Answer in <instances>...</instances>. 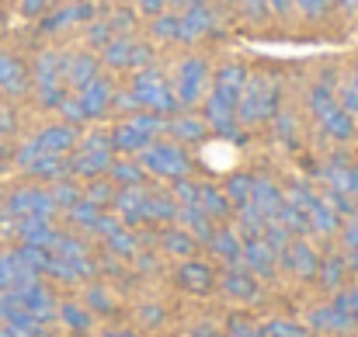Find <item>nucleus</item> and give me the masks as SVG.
Masks as SVG:
<instances>
[{"instance_id": "nucleus-12", "label": "nucleus", "mask_w": 358, "mask_h": 337, "mask_svg": "<svg viewBox=\"0 0 358 337\" xmlns=\"http://www.w3.org/2000/svg\"><path fill=\"white\" fill-rule=\"evenodd\" d=\"M66 171L73 174H101V171H112V153L108 146H77V153L66 160Z\"/></svg>"}, {"instance_id": "nucleus-23", "label": "nucleus", "mask_w": 358, "mask_h": 337, "mask_svg": "<svg viewBox=\"0 0 358 337\" xmlns=\"http://www.w3.org/2000/svg\"><path fill=\"white\" fill-rule=\"evenodd\" d=\"M129 122H132L139 132H146L150 139H157L160 132H167V118H164V115H157V112H139V115H132Z\"/></svg>"}, {"instance_id": "nucleus-21", "label": "nucleus", "mask_w": 358, "mask_h": 337, "mask_svg": "<svg viewBox=\"0 0 358 337\" xmlns=\"http://www.w3.org/2000/svg\"><path fill=\"white\" fill-rule=\"evenodd\" d=\"M250 199H254V209H261V213H278V209L285 206V202H282V188L271 185L268 178H254Z\"/></svg>"}, {"instance_id": "nucleus-4", "label": "nucleus", "mask_w": 358, "mask_h": 337, "mask_svg": "<svg viewBox=\"0 0 358 337\" xmlns=\"http://www.w3.org/2000/svg\"><path fill=\"white\" fill-rule=\"evenodd\" d=\"M209 66H206V59L202 56H185L181 63H178V70H174V94H178V105L181 108H192V105H199L202 98H206V87H209Z\"/></svg>"}, {"instance_id": "nucleus-25", "label": "nucleus", "mask_w": 358, "mask_h": 337, "mask_svg": "<svg viewBox=\"0 0 358 337\" xmlns=\"http://www.w3.org/2000/svg\"><path fill=\"white\" fill-rule=\"evenodd\" d=\"M153 38H160V42H178V38H181L178 17H174V14H157V17H153Z\"/></svg>"}, {"instance_id": "nucleus-20", "label": "nucleus", "mask_w": 358, "mask_h": 337, "mask_svg": "<svg viewBox=\"0 0 358 337\" xmlns=\"http://www.w3.org/2000/svg\"><path fill=\"white\" fill-rule=\"evenodd\" d=\"M320 125H324V129H327V136H331V139H338V143H348V139L355 136V129H358L355 115L345 112L341 105H338L334 112L324 115V118H320Z\"/></svg>"}, {"instance_id": "nucleus-17", "label": "nucleus", "mask_w": 358, "mask_h": 337, "mask_svg": "<svg viewBox=\"0 0 358 337\" xmlns=\"http://www.w3.org/2000/svg\"><path fill=\"white\" fill-rule=\"evenodd\" d=\"M108 139H112V146H115V150L129 153V157H132V153L139 157V153H143V150H146V146L153 143V139H150L146 132H139V129H136L132 122H122V125H115Z\"/></svg>"}, {"instance_id": "nucleus-47", "label": "nucleus", "mask_w": 358, "mask_h": 337, "mask_svg": "<svg viewBox=\"0 0 358 337\" xmlns=\"http://www.w3.org/2000/svg\"><path fill=\"white\" fill-rule=\"evenodd\" d=\"M112 3H115V7H125V0H112Z\"/></svg>"}, {"instance_id": "nucleus-27", "label": "nucleus", "mask_w": 358, "mask_h": 337, "mask_svg": "<svg viewBox=\"0 0 358 337\" xmlns=\"http://www.w3.org/2000/svg\"><path fill=\"white\" fill-rule=\"evenodd\" d=\"M250 188H254V178H247V174H234L230 181H227V195L240 202V206H247L250 202Z\"/></svg>"}, {"instance_id": "nucleus-8", "label": "nucleus", "mask_w": 358, "mask_h": 337, "mask_svg": "<svg viewBox=\"0 0 358 337\" xmlns=\"http://www.w3.org/2000/svg\"><path fill=\"white\" fill-rule=\"evenodd\" d=\"M94 17V7L87 0H70V3H56L52 10L42 14V31H63V28H73L80 21H91Z\"/></svg>"}, {"instance_id": "nucleus-5", "label": "nucleus", "mask_w": 358, "mask_h": 337, "mask_svg": "<svg viewBox=\"0 0 358 337\" xmlns=\"http://www.w3.org/2000/svg\"><path fill=\"white\" fill-rule=\"evenodd\" d=\"M63 56L59 52H42L35 59V91H38V101L45 108H56L63 98H66V87H63Z\"/></svg>"}, {"instance_id": "nucleus-38", "label": "nucleus", "mask_w": 358, "mask_h": 337, "mask_svg": "<svg viewBox=\"0 0 358 337\" xmlns=\"http://www.w3.org/2000/svg\"><path fill=\"white\" fill-rule=\"evenodd\" d=\"M56 202L73 206V202H77V188H73V185H59V188H56Z\"/></svg>"}, {"instance_id": "nucleus-1", "label": "nucleus", "mask_w": 358, "mask_h": 337, "mask_svg": "<svg viewBox=\"0 0 358 337\" xmlns=\"http://www.w3.org/2000/svg\"><path fill=\"white\" fill-rule=\"evenodd\" d=\"M247 84V70L240 63H223L209 84V94H206V125L223 132V136H234L237 132V101L240 91Z\"/></svg>"}, {"instance_id": "nucleus-34", "label": "nucleus", "mask_w": 358, "mask_h": 337, "mask_svg": "<svg viewBox=\"0 0 358 337\" xmlns=\"http://www.w3.org/2000/svg\"><path fill=\"white\" fill-rule=\"evenodd\" d=\"M146 66H153V49H150L146 42H136V49H132V66H129V70H146Z\"/></svg>"}, {"instance_id": "nucleus-18", "label": "nucleus", "mask_w": 358, "mask_h": 337, "mask_svg": "<svg viewBox=\"0 0 358 337\" xmlns=\"http://www.w3.org/2000/svg\"><path fill=\"white\" fill-rule=\"evenodd\" d=\"M327 178H331V185H334L338 192L358 195V167L348 160V157H334V160H327Z\"/></svg>"}, {"instance_id": "nucleus-14", "label": "nucleus", "mask_w": 358, "mask_h": 337, "mask_svg": "<svg viewBox=\"0 0 358 337\" xmlns=\"http://www.w3.org/2000/svg\"><path fill=\"white\" fill-rule=\"evenodd\" d=\"M7 209H10L14 216H24V220H45V216L52 213V195L35 192V188H24V192H17V195L10 199Z\"/></svg>"}, {"instance_id": "nucleus-3", "label": "nucleus", "mask_w": 358, "mask_h": 337, "mask_svg": "<svg viewBox=\"0 0 358 337\" xmlns=\"http://www.w3.org/2000/svg\"><path fill=\"white\" fill-rule=\"evenodd\" d=\"M129 94H132V98H136V105H139V108H146V112L174 115L178 108H181V105H178L174 87H171V84H167V77H164L160 70H153V66H146V70H139V73L132 77Z\"/></svg>"}, {"instance_id": "nucleus-22", "label": "nucleus", "mask_w": 358, "mask_h": 337, "mask_svg": "<svg viewBox=\"0 0 358 337\" xmlns=\"http://www.w3.org/2000/svg\"><path fill=\"white\" fill-rule=\"evenodd\" d=\"M310 112L317 115V118H324L327 112H334L338 108V91L334 87H327V84H317L313 91H310Z\"/></svg>"}, {"instance_id": "nucleus-32", "label": "nucleus", "mask_w": 358, "mask_h": 337, "mask_svg": "<svg viewBox=\"0 0 358 337\" xmlns=\"http://www.w3.org/2000/svg\"><path fill=\"white\" fill-rule=\"evenodd\" d=\"M306 213H310V220L317 223V229H334V213L327 209V202H320V199H317Z\"/></svg>"}, {"instance_id": "nucleus-16", "label": "nucleus", "mask_w": 358, "mask_h": 337, "mask_svg": "<svg viewBox=\"0 0 358 337\" xmlns=\"http://www.w3.org/2000/svg\"><path fill=\"white\" fill-rule=\"evenodd\" d=\"M167 132H171L178 143H202L206 132H209V125H206V118H199V115H174V118L167 122Z\"/></svg>"}, {"instance_id": "nucleus-37", "label": "nucleus", "mask_w": 358, "mask_h": 337, "mask_svg": "<svg viewBox=\"0 0 358 337\" xmlns=\"http://www.w3.org/2000/svg\"><path fill=\"white\" fill-rule=\"evenodd\" d=\"M49 3H52V0H21V14H24V17H42V14L49 10Z\"/></svg>"}, {"instance_id": "nucleus-29", "label": "nucleus", "mask_w": 358, "mask_h": 337, "mask_svg": "<svg viewBox=\"0 0 358 337\" xmlns=\"http://www.w3.org/2000/svg\"><path fill=\"white\" fill-rule=\"evenodd\" d=\"M112 38H115V28H112V21H108V17H105V21H94V24H91V31H87V42H91V45H98V49H105Z\"/></svg>"}, {"instance_id": "nucleus-19", "label": "nucleus", "mask_w": 358, "mask_h": 337, "mask_svg": "<svg viewBox=\"0 0 358 337\" xmlns=\"http://www.w3.org/2000/svg\"><path fill=\"white\" fill-rule=\"evenodd\" d=\"M132 49H136V38H132V35H115V38L101 49V59H105V66H112V70H129V66H132Z\"/></svg>"}, {"instance_id": "nucleus-39", "label": "nucleus", "mask_w": 358, "mask_h": 337, "mask_svg": "<svg viewBox=\"0 0 358 337\" xmlns=\"http://www.w3.org/2000/svg\"><path fill=\"white\" fill-rule=\"evenodd\" d=\"M136 3H139V10H143V14H153V17H157V14L164 10V3H167V0H136Z\"/></svg>"}, {"instance_id": "nucleus-7", "label": "nucleus", "mask_w": 358, "mask_h": 337, "mask_svg": "<svg viewBox=\"0 0 358 337\" xmlns=\"http://www.w3.org/2000/svg\"><path fill=\"white\" fill-rule=\"evenodd\" d=\"M17 164H21V171L38 174V178H59V174L66 171V160H63L59 153H45V150H38L35 139H28V143L17 150Z\"/></svg>"}, {"instance_id": "nucleus-44", "label": "nucleus", "mask_w": 358, "mask_h": 337, "mask_svg": "<svg viewBox=\"0 0 358 337\" xmlns=\"http://www.w3.org/2000/svg\"><path fill=\"white\" fill-rule=\"evenodd\" d=\"M174 7H181V10H188V7H199V3H206V0H171Z\"/></svg>"}, {"instance_id": "nucleus-41", "label": "nucleus", "mask_w": 358, "mask_h": 337, "mask_svg": "<svg viewBox=\"0 0 358 337\" xmlns=\"http://www.w3.org/2000/svg\"><path fill=\"white\" fill-rule=\"evenodd\" d=\"M10 278H14V264L10 261H0V285L10 282Z\"/></svg>"}, {"instance_id": "nucleus-40", "label": "nucleus", "mask_w": 358, "mask_h": 337, "mask_svg": "<svg viewBox=\"0 0 358 337\" xmlns=\"http://www.w3.org/2000/svg\"><path fill=\"white\" fill-rule=\"evenodd\" d=\"M108 21H112V28H115V31H122V28H129V24H132V10H119V14H112Z\"/></svg>"}, {"instance_id": "nucleus-28", "label": "nucleus", "mask_w": 358, "mask_h": 337, "mask_svg": "<svg viewBox=\"0 0 358 337\" xmlns=\"http://www.w3.org/2000/svg\"><path fill=\"white\" fill-rule=\"evenodd\" d=\"M199 202H202V209H206V213H227V195H223V192H216L213 185L199 188Z\"/></svg>"}, {"instance_id": "nucleus-33", "label": "nucleus", "mask_w": 358, "mask_h": 337, "mask_svg": "<svg viewBox=\"0 0 358 337\" xmlns=\"http://www.w3.org/2000/svg\"><path fill=\"white\" fill-rule=\"evenodd\" d=\"M292 3H299V10H303L306 17H313V21H320V17L331 10V0H292Z\"/></svg>"}, {"instance_id": "nucleus-26", "label": "nucleus", "mask_w": 358, "mask_h": 337, "mask_svg": "<svg viewBox=\"0 0 358 337\" xmlns=\"http://www.w3.org/2000/svg\"><path fill=\"white\" fill-rule=\"evenodd\" d=\"M119 209H122V216H129V220L146 216V195L143 192H125L119 199Z\"/></svg>"}, {"instance_id": "nucleus-24", "label": "nucleus", "mask_w": 358, "mask_h": 337, "mask_svg": "<svg viewBox=\"0 0 358 337\" xmlns=\"http://www.w3.org/2000/svg\"><path fill=\"white\" fill-rule=\"evenodd\" d=\"M112 178L122 181V185H139L143 167H139V160H112Z\"/></svg>"}, {"instance_id": "nucleus-11", "label": "nucleus", "mask_w": 358, "mask_h": 337, "mask_svg": "<svg viewBox=\"0 0 358 337\" xmlns=\"http://www.w3.org/2000/svg\"><path fill=\"white\" fill-rule=\"evenodd\" d=\"M98 63L101 59H94L91 52H70V56H63V80H66V87H73V91L87 87L98 77Z\"/></svg>"}, {"instance_id": "nucleus-10", "label": "nucleus", "mask_w": 358, "mask_h": 337, "mask_svg": "<svg viewBox=\"0 0 358 337\" xmlns=\"http://www.w3.org/2000/svg\"><path fill=\"white\" fill-rule=\"evenodd\" d=\"M35 143H38V150H45V153H59V157H66L70 150H77V143H80V136H77V125H70V122H56V125H45L38 136H31Z\"/></svg>"}, {"instance_id": "nucleus-36", "label": "nucleus", "mask_w": 358, "mask_h": 337, "mask_svg": "<svg viewBox=\"0 0 358 337\" xmlns=\"http://www.w3.org/2000/svg\"><path fill=\"white\" fill-rule=\"evenodd\" d=\"M243 14L254 21H264L271 14V7H268V0H243Z\"/></svg>"}, {"instance_id": "nucleus-31", "label": "nucleus", "mask_w": 358, "mask_h": 337, "mask_svg": "<svg viewBox=\"0 0 358 337\" xmlns=\"http://www.w3.org/2000/svg\"><path fill=\"white\" fill-rule=\"evenodd\" d=\"M271 122H275V132L282 136V143H285V146H292V143H296V122H292V115L289 112H275L271 115Z\"/></svg>"}, {"instance_id": "nucleus-13", "label": "nucleus", "mask_w": 358, "mask_h": 337, "mask_svg": "<svg viewBox=\"0 0 358 337\" xmlns=\"http://www.w3.org/2000/svg\"><path fill=\"white\" fill-rule=\"evenodd\" d=\"M213 24H216V14H213V7H209V3H199V7H188V10H181V14H178L181 42L209 35V31H213Z\"/></svg>"}, {"instance_id": "nucleus-48", "label": "nucleus", "mask_w": 358, "mask_h": 337, "mask_svg": "<svg viewBox=\"0 0 358 337\" xmlns=\"http://www.w3.org/2000/svg\"><path fill=\"white\" fill-rule=\"evenodd\" d=\"M0 153H3V146H0Z\"/></svg>"}, {"instance_id": "nucleus-6", "label": "nucleus", "mask_w": 358, "mask_h": 337, "mask_svg": "<svg viewBox=\"0 0 358 337\" xmlns=\"http://www.w3.org/2000/svg\"><path fill=\"white\" fill-rule=\"evenodd\" d=\"M139 167L143 171H153V174H160V178H185L188 174V153L181 150V146H174V143H150L143 153H139Z\"/></svg>"}, {"instance_id": "nucleus-45", "label": "nucleus", "mask_w": 358, "mask_h": 337, "mask_svg": "<svg viewBox=\"0 0 358 337\" xmlns=\"http://www.w3.org/2000/svg\"><path fill=\"white\" fill-rule=\"evenodd\" d=\"M289 3H292V0H268L271 10H289Z\"/></svg>"}, {"instance_id": "nucleus-2", "label": "nucleus", "mask_w": 358, "mask_h": 337, "mask_svg": "<svg viewBox=\"0 0 358 337\" xmlns=\"http://www.w3.org/2000/svg\"><path fill=\"white\" fill-rule=\"evenodd\" d=\"M275 112H278V84L264 73H254V77L247 73V84L237 101V122L257 125V122H268Z\"/></svg>"}, {"instance_id": "nucleus-46", "label": "nucleus", "mask_w": 358, "mask_h": 337, "mask_svg": "<svg viewBox=\"0 0 358 337\" xmlns=\"http://www.w3.org/2000/svg\"><path fill=\"white\" fill-rule=\"evenodd\" d=\"M348 240H352V243L358 240V223H352V229H348Z\"/></svg>"}, {"instance_id": "nucleus-35", "label": "nucleus", "mask_w": 358, "mask_h": 337, "mask_svg": "<svg viewBox=\"0 0 358 337\" xmlns=\"http://www.w3.org/2000/svg\"><path fill=\"white\" fill-rule=\"evenodd\" d=\"M174 192H178V199H181V202H188V206H195V202H199V185H192V181H185V178H178Z\"/></svg>"}, {"instance_id": "nucleus-30", "label": "nucleus", "mask_w": 358, "mask_h": 337, "mask_svg": "<svg viewBox=\"0 0 358 337\" xmlns=\"http://www.w3.org/2000/svg\"><path fill=\"white\" fill-rule=\"evenodd\" d=\"M56 112H63V118L70 122V125H77V122H87V115H84V108H80V101H77V94L70 91L59 105H56Z\"/></svg>"}, {"instance_id": "nucleus-15", "label": "nucleus", "mask_w": 358, "mask_h": 337, "mask_svg": "<svg viewBox=\"0 0 358 337\" xmlns=\"http://www.w3.org/2000/svg\"><path fill=\"white\" fill-rule=\"evenodd\" d=\"M0 91L10 94V98L28 91V73H24L21 59L10 56V52H0Z\"/></svg>"}, {"instance_id": "nucleus-42", "label": "nucleus", "mask_w": 358, "mask_h": 337, "mask_svg": "<svg viewBox=\"0 0 358 337\" xmlns=\"http://www.w3.org/2000/svg\"><path fill=\"white\" fill-rule=\"evenodd\" d=\"M91 195H94L91 202H105V199H108V185H94V188H91Z\"/></svg>"}, {"instance_id": "nucleus-43", "label": "nucleus", "mask_w": 358, "mask_h": 337, "mask_svg": "<svg viewBox=\"0 0 358 337\" xmlns=\"http://www.w3.org/2000/svg\"><path fill=\"white\" fill-rule=\"evenodd\" d=\"M345 87H352L358 94V59H355V66H352V73H348V80H345Z\"/></svg>"}, {"instance_id": "nucleus-9", "label": "nucleus", "mask_w": 358, "mask_h": 337, "mask_svg": "<svg viewBox=\"0 0 358 337\" xmlns=\"http://www.w3.org/2000/svg\"><path fill=\"white\" fill-rule=\"evenodd\" d=\"M77 94V101H80V108L87 118H101V115L112 108V101H115V87H112V80H105L101 73L87 84V87H80V91H73Z\"/></svg>"}]
</instances>
